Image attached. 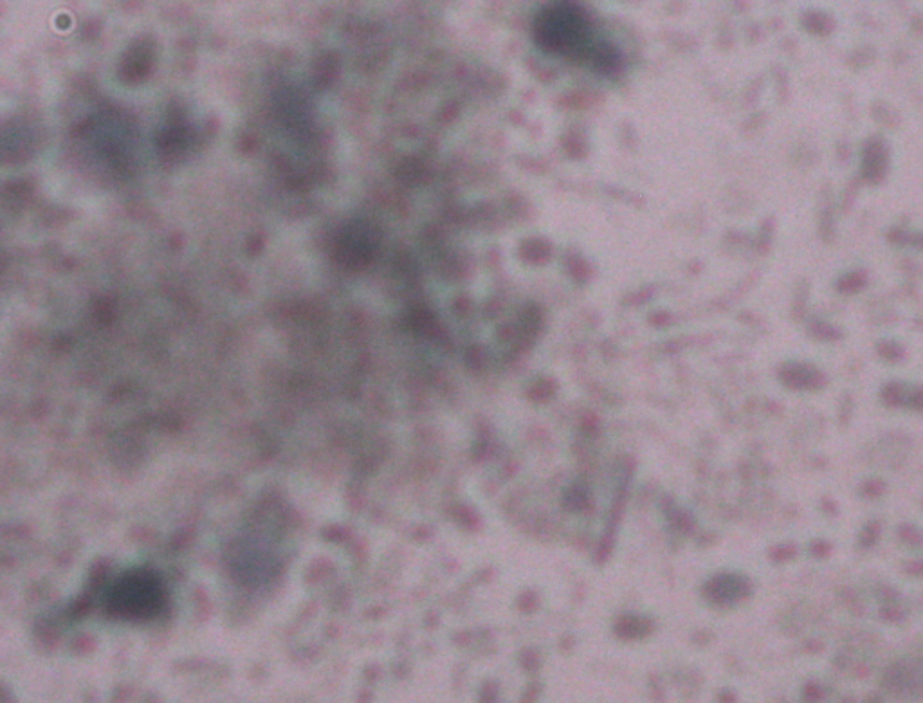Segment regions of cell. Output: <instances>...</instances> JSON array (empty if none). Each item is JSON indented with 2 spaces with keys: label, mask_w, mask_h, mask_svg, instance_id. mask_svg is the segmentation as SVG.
<instances>
[{
  "label": "cell",
  "mask_w": 923,
  "mask_h": 703,
  "mask_svg": "<svg viewBox=\"0 0 923 703\" xmlns=\"http://www.w3.org/2000/svg\"><path fill=\"white\" fill-rule=\"evenodd\" d=\"M536 39L539 46L556 55L583 56L597 65H612V53H601L594 39V28L585 10L572 0H553L536 19Z\"/></svg>",
  "instance_id": "cell-1"
},
{
  "label": "cell",
  "mask_w": 923,
  "mask_h": 703,
  "mask_svg": "<svg viewBox=\"0 0 923 703\" xmlns=\"http://www.w3.org/2000/svg\"><path fill=\"white\" fill-rule=\"evenodd\" d=\"M105 604L109 613L118 619L152 621L168 606V590L155 572L134 568L112 583Z\"/></svg>",
  "instance_id": "cell-2"
},
{
  "label": "cell",
  "mask_w": 923,
  "mask_h": 703,
  "mask_svg": "<svg viewBox=\"0 0 923 703\" xmlns=\"http://www.w3.org/2000/svg\"><path fill=\"white\" fill-rule=\"evenodd\" d=\"M864 148H866L864 157H862L864 178L871 183H878L884 179V175L887 171V161H889L887 148L878 139H871Z\"/></svg>",
  "instance_id": "cell-3"
}]
</instances>
